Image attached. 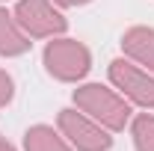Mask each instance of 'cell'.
<instances>
[{"mask_svg":"<svg viewBox=\"0 0 154 151\" xmlns=\"http://www.w3.org/2000/svg\"><path fill=\"white\" fill-rule=\"evenodd\" d=\"M57 128L71 142L74 151H110L113 148V133L104 125H98L95 119H89L83 110H77V107L59 110Z\"/></svg>","mask_w":154,"mask_h":151,"instance_id":"cell-3","label":"cell"},{"mask_svg":"<svg viewBox=\"0 0 154 151\" xmlns=\"http://www.w3.org/2000/svg\"><path fill=\"white\" fill-rule=\"evenodd\" d=\"M45 71L59 80V83H80L83 77L92 71V51L68 36H54L48 39L45 51H42Z\"/></svg>","mask_w":154,"mask_h":151,"instance_id":"cell-2","label":"cell"},{"mask_svg":"<svg viewBox=\"0 0 154 151\" xmlns=\"http://www.w3.org/2000/svg\"><path fill=\"white\" fill-rule=\"evenodd\" d=\"M59 9H77V6H86V3H92V0H54Z\"/></svg>","mask_w":154,"mask_h":151,"instance_id":"cell-11","label":"cell"},{"mask_svg":"<svg viewBox=\"0 0 154 151\" xmlns=\"http://www.w3.org/2000/svg\"><path fill=\"white\" fill-rule=\"evenodd\" d=\"M15 98V80L6 68H0V107H9Z\"/></svg>","mask_w":154,"mask_h":151,"instance_id":"cell-10","label":"cell"},{"mask_svg":"<svg viewBox=\"0 0 154 151\" xmlns=\"http://www.w3.org/2000/svg\"><path fill=\"white\" fill-rule=\"evenodd\" d=\"M24 151H74L54 125H33L24 133Z\"/></svg>","mask_w":154,"mask_h":151,"instance_id":"cell-8","label":"cell"},{"mask_svg":"<svg viewBox=\"0 0 154 151\" xmlns=\"http://www.w3.org/2000/svg\"><path fill=\"white\" fill-rule=\"evenodd\" d=\"M0 151H18V148H15L9 139H0Z\"/></svg>","mask_w":154,"mask_h":151,"instance_id":"cell-12","label":"cell"},{"mask_svg":"<svg viewBox=\"0 0 154 151\" xmlns=\"http://www.w3.org/2000/svg\"><path fill=\"white\" fill-rule=\"evenodd\" d=\"M30 36L24 33L18 27V21L15 15L6 9V6H0V57L12 59V57H24L27 51H30Z\"/></svg>","mask_w":154,"mask_h":151,"instance_id":"cell-7","label":"cell"},{"mask_svg":"<svg viewBox=\"0 0 154 151\" xmlns=\"http://www.w3.org/2000/svg\"><path fill=\"white\" fill-rule=\"evenodd\" d=\"M113 89L122 98H128L134 107L142 110H154V74L145 71L142 65L131 62L128 57H116L107 68Z\"/></svg>","mask_w":154,"mask_h":151,"instance_id":"cell-5","label":"cell"},{"mask_svg":"<svg viewBox=\"0 0 154 151\" xmlns=\"http://www.w3.org/2000/svg\"><path fill=\"white\" fill-rule=\"evenodd\" d=\"M131 139L136 151H154V113H136L131 119Z\"/></svg>","mask_w":154,"mask_h":151,"instance_id":"cell-9","label":"cell"},{"mask_svg":"<svg viewBox=\"0 0 154 151\" xmlns=\"http://www.w3.org/2000/svg\"><path fill=\"white\" fill-rule=\"evenodd\" d=\"M122 54L154 74V27H131L122 36Z\"/></svg>","mask_w":154,"mask_h":151,"instance_id":"cell-6","label":"cell"},{"mask_svg":"<svg viewBox=\"0 0 154 151\" xmlns=\"http://www.w3.org/2000/svg\"><path fill=\"white\" fill-rule=\"evenodd\" d=\"M12 15L30 39H54L68 30V18L54 0H15Z\"/></svg>","mask_w":154,"mask_h":151,"instance_id":"cell-4","label":"cell"},{"mask_svg":"<svg viewBox=\"0 0 154 151\" xmlns=\"http://www.w3.org/2000/svg\"><path fill=\"white\" fill-rule=\"evenodd\" d=\"M71 101H74L77 110H83L89 119H95L98 125H104L110 133L125 131L131 125V119H134L131 101L122 98L116 89L104 86V83H77Z\"/></svg>","mask_w":154,"mask_h":151,"instance_id":"cell-1","label":"cell"}]
</instances>
